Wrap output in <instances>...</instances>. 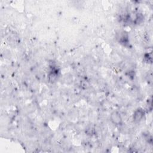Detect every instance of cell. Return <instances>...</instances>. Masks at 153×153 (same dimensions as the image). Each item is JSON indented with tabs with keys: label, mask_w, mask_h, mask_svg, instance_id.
Wrapping results in <instances>:
<instances>
[{
	"label": "cell",
	"mask_w": 153,
	"mask_h": 153,
	"mask_svg": "<svg viewBox=\"0 0 153 153\" xmlns=\"http://www.w3.org/2000/svg\"><path fill=\"white\" fill-rule=\"evenodd\" d=\"M111 120L115 125H121L123 123L121 116L117 111H114L111 114Z\"/></svg>",
	"instance_id": "cell-1"
},
{
	"label": "cell",
	"mask_w": 153,
	"mask_h": 153,
	"mask_svg": "<svg viewBox=\"0 0 153 153\" xmlns=\"http://www.w3.org/2000/svg\"><path fill=\"white\" fill-rule=\"evenodd\" d=\"M118 39H119V42L123 45H126L128 43V35L127 33H126L124 32L120 33Z\"/></svg>",
	"instance_id": "cell-3"
},
{
	"label": "cell",
	"mask_w": 153,
	"mask_h": 153,
	"mask_svg": "<svg viewBox=\"0 0 153 153\" xmlns=\"http://www.w3.org/2000/svg\"><path fill=\"white\" fill-rule=\"evenodd\" d=\"M145 115L144 111L141 108L137 109L133 114V120L135 122H139L142 120Z\"/></svg>",
	"instance_id": "cell-2"
}]
</instances>
